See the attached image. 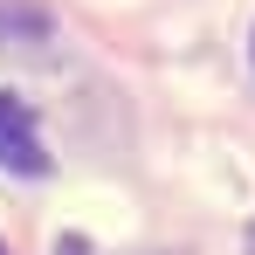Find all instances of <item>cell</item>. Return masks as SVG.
Returning a JSON list of instances; mask_svg holds the SVG:
<instances>
[{"label":"cell","mask_w":255,"mask_h":255,"mask_svg":"<svg viewBox=\"0 0 255 255\" xmlns=\"http://www.w3.org/2000/svg\"><path fill=\"white\" fill-rule=\"evenodd\" d=\"M0 172H48V152H42V131L28 118L21 97L0 90Z\"/></svg>","instance_id":"obj_1"},{"label":"cell","mask_w":255,"mask_h":255,"mask_svg":"<svg viewBox=\"0 0 255 255\" xmlns=\"http://www.w3.org/2000/svg\"><path fill=\"white\" fill-rule=\"evenodd\" d=\"M48 35H55L48 7H35V0H0V48H42Z\"/></svg>","instance_id":"obj_2"},{"label":"cell","mask_w":255,"mask_h":255,"mask_svg":"<svg viewBox=\"0 0 255 255\" xmlns=\"http://www.w3.org/2000/svg\"><path fill=\"white\" fill-rule=\"evenodd\" d=\"M249 255H255V228H249Z\"/></svg>","instance_id":"obj_3"},{"label":"cell","mask_w":255,"mask_h":255,"mask_svg":"<svg viewBox=\"0 0 255 255\" xmlns=\"http://www.w3.org/2000/svg\"><path fill=\"white\" fill-rule=\"evenodd\" d=\"M0 255H7V249H0Z\"/></svg>","instance_id":"obj_4"}]
</instances>
